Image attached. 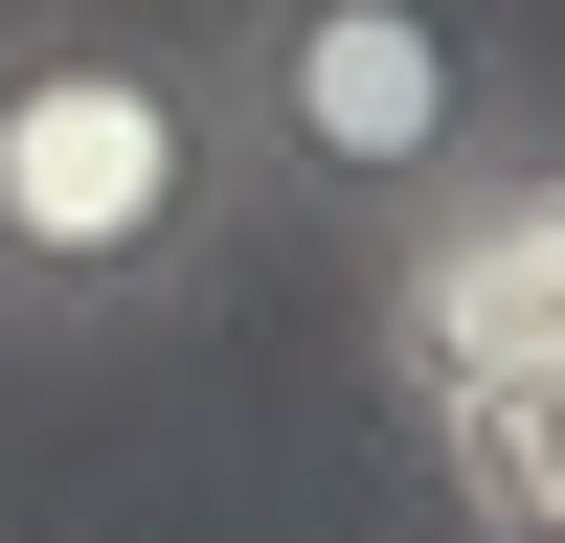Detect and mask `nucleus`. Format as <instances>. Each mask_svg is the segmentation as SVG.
<instances>
[{"label": "nucleus", "mask_w": 565, "mask_h": 543, "mask_svg": "<svg viewBox=\"0 0 565 543\" xmlns=\"http://www.w3.org/2000/svg\"><path fill=\"white\" fill-rule=\"evenodd\" d=\"M0 23H23V0H0Z\"/></svg>", "instance_id": "obj_5"}, {"label": "nucleus", "mask_w": 565, "mask_h": 543, "mask_svg": "<svg viewBox=\"0 0 565 543\" xmlns=\"http://www.w3.org/2000/svg\"><path fill=\"white\" fill-rule=\"evenodd\" d=\"M430 453H452V498H476V543H565V385L430 407Z\"/></svg>", "instance_id": "obj_4"}, {"label": "nucleus", "mask_w": 565, "mask_h": 543, "mask_svg": "<svg viewBox=\"0 0 565 543\" xmlns=\"http://www.w3.org/2000/svg\"><path fill=\"white\" fill-rule=\"evenodd\" d=\"M249 226V136H226L204 23H114V0H23L0 23V317H159Z\"/></svg>", "instance_id": "obj_1"}, {"label": "nucleus", "mask_w": 565, "mask_h": 543, "mask_svg": "<svg viewBox=\"0 0 565 543\" xmlns=\"http://www.w3.org/2000/svg\"><path fill=\"white\" fill-rule=\"evenodd\" d=\"M204 68H226L249 181L317 204V226H362V249L521 159V68H498L476 0H226Z\"/></svg>", "instance_id": "obj_2"}, {"label": "nucleus", "mask_w": 565, "mask_h": 543, "mask_svg": "<svg viewBox=\"0 0 565 543\" xmlns=\"http://www.w3.org/2000/svg\"><path fill=\"white\" fill-rule=\"evenodd\" d=\"M385 385L407 407L565 385V159H498L430 226H385Z\"/></svg>", "instance_id": "obj_3"}]
</instances>
